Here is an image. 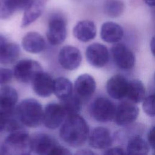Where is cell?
<instances>
[{
	"label": "cell",
	"instance_id": "obj_1",
	"mask_svg": "<svg viewBox=\"0 0 155 155\" xmlns=\"http://www.w3.org/2000/svg\"><path fill=\"white\" fill-rule=\"evenodd\" d=\"M59 131L60 137L73 147L82 145L89 136V127L85 120L78 114L67 116Z\"/></svg>",
	"mask_w": 155,
	"mask_h": 155
},
{
	"label": "cell",
	"instance_id": "obj_2",
	"mask_svg": "<svg viewBox=\"0 0 155 155\" xmlns=\"http://www.w3.org/2000/svg\"><path fill=\"white\" fill-rule=\"evenodd\" d=\"M43 108L41 104L32 98L22 101L16 108V114L20 122L30 128H35L42 123Z\"/></svg>",
	"mask_w": 155,
	"mask_h": 155
},
{
	"label": "cell",
	"instance_id": "obj_3",
	"mask_svg": "<svg viewBox=\"0 0 155 155\" xmlns=\"http://www.w3.org/2000/svg\"><path fill=\"white\" fill-rule=\"evenodd\" d=\"M1 151L5 154H29L32 151L31 136L22 129L11 132L3 142Z\"/></svg>",
	"mask_w": 155,
	"mask_h": 155
},
{
	"label": "cell",
	"instance_id": "obj_4",
	"mask_svg": "<svg viewBox=\"0 0 155 155\" xmlns=\"http://www.w3.org/2000/svg\"><path fill=\"white\" fill-rule=\"evenodd\" d=\"M42 68L41 64L32 59H22L18 62L14 67L13 74L21 82L28 83L41 71Z\"/></svg>",
	"mask_w": 155,
	"mask_h": 155
},
{
	"label": "cell",
	"instance_id": "obj_5",
	"mask_svg": "<svg viewBox=\"0 0 155 155\" xmlns=\"http://www.w3.org/2000/svg\"><path fill=\"white\" fill-rule=\"evenodd\" d=\"M116 106L105 97L96 98L91 104V112L93 118L99 122L106 123L113 119Z\"/></svg>",
	"mask_w": 155,
	"mask_h": 155
},
{
	"label": "cell",
	"instance_id": "obj_6",
	"mask_svg": "<svg viewBox=\"0 0 155 155\" xmlns=\"http://www.w3.org/2000/svg\"><path fill=\"white\" fill-rule=\"evenodd\" d=\"M67 117L61 105L56 103L47 104L43 111L42 123L49 129L58 128Z\"/></svg>",
	"mask_w": 155,
	"mask_h": 155
},
{
	"label": "cell",
	"instance_id": "obj_7",
	"mask_svg": "<svg viewBox=\"0 0 155 155\" xmlns=\"http://www.w3.org/2000/svg\"><path fill=\"white\" fill-rule=\"evenodd\" d=\"M139 108L132 102H123L117 108L114 116L115 123L120 126H125L133 123L139 115Z\"/></svg>",
	"mask_w": 155,
	"mask_h": 155
},
{
	"label": "cell",
	"instance_id": "obj_8",
	"mask_svg": "<svg viewBox=\"0 0 155 155\" xmlns=\"http://www.w3.org/2000/svg\"><path fill=\"white\" fill-rule=\"evenodd\" d=\"M46 36L51 45H58L63 43L67 36L66 22L61 17L53 18L48 23Z\"/></svg>",
	"mask_w": 155,
	"mask_h": 155
},
{
	"label": "cell",
	"instance_id": "obj_9",
	"mask_svg": "<svg viewBox=\"0 0 155 155\" xmlns=\"http://www.w3.org/2000/svg\"><path fill=\"white\" fill-rule=\"evenodd\" d=\"M111 53L115 64L120 68L129 70L135 63L133 52L122 43L115 44L111 48Z\"/></svg>",
	"mask_w": 155,
	"mask_h": 155
},
{
	"label": "cell",
	"instance_id": "obj_10",
	"mask_svg": "<svg viewBox=\"0 0 155 155\" xmlns=\"http://www.w3.org/2000/svg\"><path fill=\"white\" fill-rule=\"evenodd\" d=\"M58 61L60 65L65 70H74L79 67L82 61L80 50L71 45H65L59 51Z\"/></svg>",
	"mask_w": 155,
	"mask_h": 155
},
{
	"label": "cell",
	"instance_id": "obj_11",
	"mask_svg": "<svg viewBox=\"0 0 155 155\" xmlns=\"http://www.w3.org/2000/svg\"><path fill=\"white\" fill-rule=\"evenodd\" d=\"M85 56L88 63L97 68L105 66L110 58L107 47L100 43H93L88 45L85 51Z\"/></svg>",
	"mask_w": 155,
	"mask_h": 155
},
{
	"label": "cell",
	"instance_id": "obj_12",
	"mask_svg": "<svg viewBox=\"0 0 155 155\" xmlns=\"http://www.w3.org/2000/svg\"><path fill=\"white\" fill-rule=\"evenodd\" d=\"M58 143L50 135L36 133L31 136V151L38 154H50Z\"/></svg>",
	"mask_w": 155,
	"mask_h": 155
},
{
	"label": "cell",
	"instance_id": "obj_13",
	"mask_svg": "<svg viewBox=\"0 0 155 155\" xmlns=\"http://www.w3.org/2000/svg\"><path fill=\"white\" fill-rule=\"evenodd\" d=\"M89 145L94 149H107L113 142L110 131L107 128L97 127L94 128L88 136Z\"/></svg>",
	"mask_w": 155,
	"mask_h": 155
},
{
	"label": "cell",
	"instance_id": "obj_14",
	"mask_svg": "<svg viewBox=\"0 0 155 155\" xmlns=\"http://www.w3.org/2000/svg\"><path fill=\"white\" fill-rule=\"evenodd\" d=\"M128 84L127 79L121 74H115L107 81L106 90L110 96L115 99H121L126 96Z\"/></svg>",
	"mask_w": 155,
	"mask_h": 155
},
{
	"label": "cell",
	"instance_id": "obj_15",
	"mask_svg": "<svg viewBox=\"0 0 155 155\" xmlns=\"http://www.w3.org/2000/svg\"><path fill=\"white\" fill-rule=\"evenodd\" d=\"M53 81L49 74L42 71L31 81L33 90L41 97H48L53 93Z\"/></svg>",
	"mask_w": 155,
	"mask_h": 155
},
{
	"label": "cell",
	"instance_id": "obj_16",
	"mask_svg": "<svg viewBox=\"0 0 155 155\" xmlns=\"http://www.w3.org/2000/svg\"><path fill=\"white\" fill-rule=\"evenodd\" d=\"M19 45L10 42L3 35H0V63L9 64L14 62L19 57Z\"/></svg>",
	"mask_w": 155,
	"mask_h": 155
},
{
	"label": "cell",
	"instance_id": "obj_17",
	"mask_svg": "<svg viewBox=\"0 0 155 155\" xmlns=\"http://www.w3.org/2000/svg\"><path fill=\"white\" fill-rule=\"evenodd\" d=\"M96 90V82L93 77L88 74L79 76L74 82L76 95L81 99L90 97Z\"/></svg>",
	"mask_w": 155,
	"mask_h": 155
},
{
	"label": "cell",
	"instance_id": "obj_18",
	"mask_svg": "<svg viewBox=\"0 0 155 155\" xmlns=\"http://www.w3.org/2000/svg\"><path fill=\"white\" fill-rule=\"evenodd\" d=\"M47 0H31L26 8L21 22V27H26L35 22L42 14Z\"/></svg>",
	"mask_w": 155,
	"mask_h": 155
},
{
	"label": "cell",
	"instance_id": "obj_19",
	"mask_svg": "<svg viewBox=\"0 0 155 155\" xmlns=\"http://www.w3.org/2000/svg\"><path fill=\"white\" fill-rule=\"evenodd\" d=\"M73 33L79 41L84 42H88L95 38L96 27L94 23L91 21H81L74 27Z\"/></svg>",
	"mask_w": 155,
	"mask_h": 155
},
{
	"label": "cell",
	"instance_id": "obj_20",
	"mask_svg": "<svg viewBox=\"0 0 155 155\" xmlns=\"http://www.w3.org/2000/svg\"><path fill=\"white\" fill-rule=\"evenodd\" d=\"M102 39L108 43H117L124 36V30L120 25L114 22H104L101 28L100 33Z\"/></svg>",
	"mask_w": 155,
	"mask_h": 155
},
{
	"label": "cell",
	"instance_id": "obj_21",
	"mask_svg": "<svg viewBox=\"0 0 155 155\" xmlns=\"http://www.w3.org/2000/svg\"><path fill=\"white\" fill-rule=\"evenodd\" d=\"M22 46L27 52L39 53L45 47V41L39 33L30 31L27 33L22 38Z\"/></svg>",
	"mask_w": 155,
	"mask_h": 155
},
{
	"label": "cell",
	"instance_id": "obj_22",
	"mask_svg": "<svg viewBox=\"0 0 155 155\" xmlns=\"http://www.w3.org/2000/svg\"><path fill=\"white\" fill-rule=\"evenodd\" d=\"M18 99V92L13 87L4 86L0 88V108L4 110L15 108Z\"/></svg>",
	"mask_w": 155,
	"mask_h": 155
},
{
	"label": "cell",
	"instance_id": "obj_23",
	"mask_svg": "<svg viewBox=\"0 0 155 155\" xmlns=\"http://www.w3.org/2000/svg\"><path fill=\"white\" fill-rule=\"evenodd\" d=\"M146 95L145 87L142 81L134 79L128 81L126 96L132 102L139 103L145 99Z\"/></svg>",
	"mask_w": 155,
	"mask_h": 155
},
{
	"label": "cell",
	"instance_id": "obj_24",
	"mask_svg": "<svg viewBox=\"0 0 155 155\" xmlns=\"http://www.w3.org/2000/svg\"><path fill=\"white\" fill-rule=\"evenodd\" d=\"M53 93L60 100L73 94V84L67 78L59 77L53 81Z\"/></svg>",
	"mask_w": 155,
	"mask_h": 155
},
{
	"label": "cell",
	"instance_id": "obj_25",
	"mask_svg": "<svg viewBox=\"0 0 155 155\" xmlns=\"http://www.w3.org/2000/svg\"><path fill=\"white\" fill-rule=\"evenodd\" d=\"M150 151V146L145 140L139 136L131 137L127 146L126 153L128 154H147Z\"/></svg>",
	"mask_w": 155,
	"mask_h": 155
},
{
	"label": "cell",
	"instance_id": "obj_26",
	"mask_svg": "<svg viewBox=\"0 0 155 155\" xmlns=\"http://www.w3.org/2000/svg\"><path fill=\"white\" fill-rule=\"evenodd\" d=\"M60 101V104L64 110L67 116L78 114L81 110V101L76 94H72Z\"/></svg>",
	"mask_w": 155,
	"mask_h": 155
},
{
	"label": "cell",
	"instance_id": "obj_27",
	"mask_svg": "<svg viewBox=\"0 0 155 155\" xmlns=\"http://www.w3.org/2000/svg\"><path fill=\"white\" fill-rule=\"evenodd\" d=\"M103 8L107 16L110 18H117L123 13L125 4L122 0H105Z\"/></svg>",
	"mask_w": 155,
	"mask_h": 155
},
{
	"label": "cell",
	"instance_id": "obj_28",
	"mask_svg": "<svg viewBox=\"0 0 155 155\" xmlns=\"http://www.w3.org/2000/svg\"><path fill=\"white\" fill-rule=\"evenodd\" d=\"M154 95L151 94L145 97L143 100L142 108L144 112L150 116H154Z\"/></svg>",
	"mask_w": 155,
	"mask_h": 155
},
{
	"label": "cell",
	"instance_id": "obj_29",
	"mask_svg": "<svg viewBox=\"0 0 155 155\" xmlns=\"http://www.w3.org/2000/svg\"><path fill=\"white\" fill-rule=\"evenodd\" d=\"M11 10L14 13L16 11L24 10L31 0H6Z\"/></svg>",
	"mask_w": 155,
	"mask_h": 155
},
{
	"label": "cell",
	"instance_id": "obj_30",
	"mask_svg": "<svg viewBox=\"0 0 155 155\" xmlns=\"http://www.w3.org/2000/svg\"><path fill=\"white\" fill-rule=\"evenodd\" d=\"M13 12L9 8L6 0H0V19H7Z\"/></svg>",
	"mask_w": 155,
	"mask_h": 155
},
{
	"label": "cell",
	"instance_id": "obj_31",
	"mask_svg": "<svg viewBox=\"0 0 155 155\" xmlns=\"http://www.w3.org/2000/svg\"><path fill=\"white\" fill-rule=\"evenodd\" d=\"M13 76V71L11 70L0 67V85L10 81Z\"/></svg>",
	"mask_w": 155,
	"mask_h": 155
},
{
	"label": "cell",
	"instance_id": "obj_32",
	"mask_svg": "<svg viewBox=\"0 0 155 155\" xmlns=\"http://www.w3.org/2000/svg\"><path fill=\"white\" fill-rule=\"evenodd\" d=\"M15 113V110H4L0 108V132L5 130L6 120L8 114Z\"/></svg>",
	"mask_w": 155,
	"mask_h": 155
},
{
	"label": "cell",
	"instance_id": "obj_33",
	"mask_svg": "<svg viewBox=\"0 0 155 155\" xmlns=\"http://www.w3.org/2000/svg\"><path fill=\"white\" fill-rule=\"evenodd\" d=\"M71 153L66 148L57 143L53 148L50 154L51 155H67L71 154Z\"/></svg>",
	"mask_w": 155,
	"mask_h": 155
},
{
	"label": "cell",
	"instance_id": "obj_34",
	"mask_svg": "<svg viewBox=\"0 0 155 155\" xmlns=\"http://www.w3.org/2000/svg\"><path fill=\"white\" fill-rule=\"evenodd\" d=\"M148 143L149 146L153 149H154V128L153 127L148 131Z\"/></svg>",
	"mask_w": 155,
	"mask_h": 155
},
{
	"label": "cell",
	"instance_id": "obj_35",
	"mask_svg": "<svg viewBox=\"0 0 155 155\" xmlns=\"http://www.w3.org/2000/svg\"><path fill=\"white\" fill-rule=\"evenodd\" d=\"M105 154H124L125 152L124 150L120 147H113L108 148L105 150Z\"/></svg>",
	"mask_w": 155,
	"mask_h": 155
},
{
	"label": "cell",
	"instance_id": "obj_36",
	"mask_svg": "<svg viewBox=\"0 0 155 155\" xmlns=\"http://www.w3.org/2000/svg\"><path fill=\"white\" fill-rule=\"evenodd\" d=\"M76 154H85V155H88V154H94V153L90 150H86V149H84V150H80L78 151H77L76 153Z\"/></svg>",
	"mask_w": 155,
	"mask_h": 155
},
{
	"label": "cell",
	"instance_id": "obj_37",
	"mask_svg": "<svg viewBox=\"0 0 155 155\" xmlns=\"http://www.w3.org/2000/svg\"><path fill=\"white\" fill-rule=\"evenodd\" d=\"M145 3H146L150 7H154L155 4L154 0H143Z\"/></svg>",
	"mask_w": 155,
	"mask_h": 155
},
{
	"label": "cell",
	"instance_id": "obj_38",
	"mask_svg": "<svg viewBox=\"0 0 155 155\" xmlns=\"http://www.w3.org/2000/svg\"><path fill=\"white\" fill-rule=\"evenodd\" d=\"M150 48L151 49V51L153 54H154V38H152V40L150 42Z\"/></svg>",
	"mask_w": 155,
	"mask_h": 155
}]
</instances>
